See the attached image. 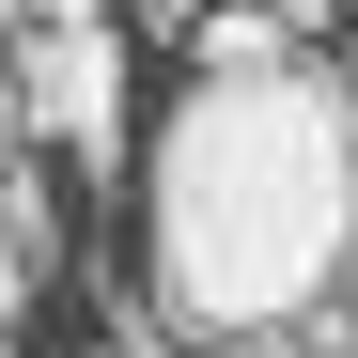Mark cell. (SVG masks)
<instances>
[{
  "label": "cell",
  "mask_w": 358,
  "mask_h": 358,
  "mask_svg": "<svg viewBox=\"0 0 358 358\" xmlns=\"http://www.w3.org/2000/svg\"><path fill=\"white\" fill-rule=\"evenodd\" d=\"M250 63H296V31L265 16V0H203L187 16V78H250Z\"/></svg>",
  "instance_id": "obj_3"
},
{
  "label": "cell",
  "mask_w": 358,
  "mask_h": 358,
  "mask_svg": "<svg viewBox=\"0 0 358 358\" xmlns=\"http://www.w3.org/2000/svg\"><path fill=\"white\" fill-rule=\"evenodd\" d=\"M16 312H31V250L0 234V343H16Z\"/></svg>",
  "instance_id": "obj_6"
},
{
  "label": "cell",
  "mask_w": 358,
  "mask_h": 358,
  "mask_svg": "<svg viewBox=\"0 0 358 358\" xmlns=\"http://www.w3.org/2000/svg\"><path fill=\"white\" fill-rule=\"evenodd\" d=\"M141 16H171V31H187V16H203V0H141Z\"/></svg>",
  "instance_id": "obj_9"
},
{
  "label": "cell",
  "mask_w": 358,
  "mask_h": 358,
  "mask_svg": "<svg viewBox=\"0 0 358 358\" xmlns=\"http://www.w3.org/2000/svg\"><path fill=\"white\" fill-rule=\"evenodd\" d=\"M16 31H31V0H0V47H16Z\"/></svg>",
  "instance_id": "obj_10"
},
{
  "label": "cell",
  "mask_w": 358,
  "mask_h": 358,
  "mask_svg": "<svg viewBox=\"0 0 358 358\" xmlns=\"http://www.w3.org/2000/svg\"><path fill=\"white\" fill-rule=\"evenodd\" d=\"M0 358H16V343H0Z\"/></svg>",
  "instance_id": "obj_13"
},
{
  "label": "cell",
  "mask_w": 358,
  "mask_h": 358,
  "mask_svg": "<svg viewBox=\"0 0 358 358\" xmlns=\"http://www.w3.org/2000/svg\"><path fill=\"white\" fill-rule=\"evenodd\" d=\"M16 109H31L47 156L125 171V47L109 31H16Z\"/></svg>",
  "instance_id": "obj_2"
},
{
  "label": "cell",
  "mask_w": 358,
  "mask_h": 358,
  "mask_svg": "<svg viewBox=\"0 0 358 358\" xmlns=\"http://www.w3.org/2000/svg\"><path fill=\"white\" fill-rule=\"evenodd\" d=\"M31 171V109H16V47H0V187Z\"/></svg>",
  "instance_id": "obj_5"
},
{
  "label": "cell",
  "mask_w": 358,
  "mask_h": 358,
  "mask_svg": "<svg viewBox=\"0 0 358 358\" xmlns=\"http://www.w3.org/2000/svg\"><path fill=\"white\" fill-rule=\"evenodd\" d=\"M31 31H109V0H31Z\"/></svg>",
  "instance_id": "obj_7"
},
{
  "label": "cell",
  "mask_w": 358,
  "mask_h": 358,
  "mask_svg": "<svg viewBox=\"0 0 358 358\" xmlns=\"http://www.w3.org/2000/svg\"><path fill=\"white\" fill-rule=\"evenodd\" d=\"M265 16H280V31H296V47H312V31H327V16H343V0H265Z\"/></svg>",
  "instance_id": "obj_8"
},
{
  "label": "cell",
  "mask_w": 358,
  "mask_h": 358,
  "mask_svg": "<svg viewBox=\"0 0 358 358\" xmlns=\"http://www.w3.org/2000/svg\"><path fill=\"white\" fill-rule=\"evenodd\" d=\"M358 280V109L343 63L187 78L141 141V296L171 343H280Z\"/></svg>",
  "instance_id": "obj_1"
},
{
  "label": "cell",
  "mask_w": 358,
  "mask_h": 358,
  "mask_svg": "<svg viewBox=\"0 0 358 358\" xmlns=\"http://www.w3.org/2000/svg\"><path fill=\"white\" fill-rule=\"evenodd\" d=\"M343 109H358V63H343Z\"/></svg>",
  "instance_id": "obj_12"
},
{
  "label": "cell",
  "mask_w": 358,
  "mask_h": 358,
  "mask_svg": "<svg viewBox=\"0 0 358 358\" xmlns=\"http://www.w3.org/2000/svg\"><path fill=\"white\" fill-rule=\"evenodd\" d=\"M0 234H16V250L47 265V234H63V203H47V171H16V187H0Z\"/></svg>",
  "instance_id": "obj_4"
},
{
  "label": "cell",
  "mask_w": 358,
  "mask_h": 358,
  "mask_svg": "<svg viewBox=\"0 0 358 358\" xmlns=\"http://www.w3.org/2000/svg\"><path fill=\"white\" fill-rule=\"evenodd\" d=\"M203 358H250V343H203Z\"/></svg>",
  "instance_id": "obj_11"
}]
</instances>
